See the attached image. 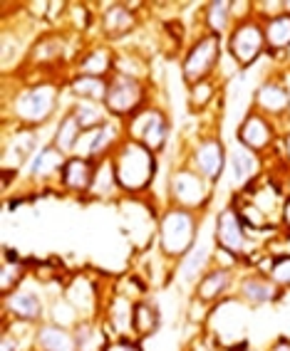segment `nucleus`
I'll use <instances>...</instances> for the list:
<instances>
[{
	"instance_id": "nucleus-40",
	"label": "nucleus",
	"mask_w": 290,
	"mask_h": 351,
	"mask_svg": "<svg viewBox=\"0 0 290 351\" xmlns=\"http://www.w3.org/2000/svg\"><path fill=\"white\" fill-rule=\"evenodd\" d=\"M283 13H285V0H253V15L260 23H268V20L278 18V15Z\"/></svg>"
},
{
	"instance_id": "nucleus-39",
	"label": "nucleus",
	"mask_w": 290,
	"mask_h": 351,
	"mask_svg": "<svg viewBox=\"0 0 290 351\" xmlns=\"http://www.w3.org/2000/svg\"><path fill=\"white\" fill-rule=\"evenodd\" d=\"M47 322L65 326V329H75V326L82 322V317L77 314V309L72 307L65 297H55V300H50V304H47Z\"/></svg>"
},
{
	"instance_id": "nucleus-13",
	"label": "nucleus",
	"mask_w": 290,
	"mask_h": 351,
	"mask_svg": "<svg viewBox=\"0 0 290 351\" xmlns=\"http://www.w3.org/2000/svg\"><path fill=\"white\" fill-rule=\"evenodd\" d=\"M30 282L32 277H27L25 285L3 297V319L25 322V324H43L47 319V302Z\"/></svg>"
},
{
	"instance_id": "nucleus-26",
	"label": "nucleus",
	"mask_w": 290,
	"mask_h": 351,
	"mask_svg": "<svg viewBox=\"0 0 290 351\" xmlns=\"http://www.w3.org/2000/svg\"><path fill=\"white\" fill-rule=\"evenodd\" d=\"M32 351H77L75 332L45 319L43 324L35 326Z\"/></svg>"
},
{
	"instance_id": "nucleus-12",
	"label": "nucleus",
	"mask_w": 290,
	"mask_h": 351,
	"mask_svg": "<svg viewBox=\"0 0 290 351\" xmlns=\"http://www.w3.org/2000/svg\"><path fill=\"white\" fill-rule=\"evenodd\" d=\"M251 109L260 112L263 117L276 121L283 132H288V114H290V87L285 77H265L256 92H253Z\"/></svg>"
},
{
	"instance_id": "nucleus-8",
	"label": "nucleus",
	"mask_w": 290,
	"mask_h": 351,
	"mask_svg": "<svg viewBox=\"0 0 290 351\" xmlns=\"http://www.w3.org/2000/svg\"><path fill=\"white\" fill-rule=\"evenodd\" d=\"M228 60L238 69H248L265 55V30L258 18L241 20L226 35Z\"/></svg>"
},
{
	"instance_id": "nucleus-46",
	"label": "nucleus",
	"mask_w": 290,
	"mask_h": 351,
	"mask_svg": "<svg viewBox=\"0 0 290 351\" xmlns=\"http://www.w3.org/2000/svg\"><path fill=\"white\" fill-rule=\"evenodd\" d=\"M268 351H290V339L288 337H278L273 339V344Z\"/></svg>"
},
{
	"instance_id": "nucleus-23",
	"label": "nucleus",
	"mask_w": 290,
	"mask_h": 351,
	"mask_svg": "<svg viewBox=\"0 0 290 351\" xmlns=\"http://www.w3.org/2000/svg\"><path fill=\"white\" fill-rule=\"evenodd\" d=\"M132 312H134V300L132 297L114 292L104 302V329L109 332V339H134L132 334Z\"/></svg>"
},
{
	"instance_id": "nucleus-32",
	"label": "nucleus",
	"mask_w": 290,
	"mask_h": 351,
	"mask_svg": "<svg viewBox=\"0 0 290 351\" xmlns=\"http://www.w3.org/2000/svg\"><path fill=\"white\" fill-rule=\"evenodd\" d=\"M120 183H117V176H114V163L112 156L97 161L95 171V181H92V191H89V198H97V201H112V198H120Z\"/></svg>"
},
{
	"instance_id": "nucleus-36",
	"label": "nucleus",
	"mask_w": 290,
	"mask_h": 351,
	"mask_svg": "<svg viewBox=\"0 0 290 351\" xmlns=\"http://www.w3.org/2000/svg\"><path fill=\"white\" fill-rule=\"evenodd\" d=\"M256 270L265 272L280 289H290V255L283 252H263Z\"/></svg>"
},
{
	"instance_id": "nucleus-30",
	"label": "nucleus",
	"mask_w": 290,
	"mask_h": 351,
	"mask_svg": "<svg viewBox=\"0 0 290 351\" xmlns=\"http://www.w3.org/2000/svg\"><path fill=\"white\" fill-rule=\"evenodd\" d=\"M72 117L77 119L80 129L82 132H92V129H100V126L107 124L112 117H109L107 107L102 104V101H85V99H77V101H69V109H67Z\"/></svg>"
},
{
	"instance_id": "nucleus-6",
	"label": "nucleus",
	"mask_w": 290,
	"mask_h": 351,
	"mask_svg": "<svg viewBox=\"0 0 290 351\" xmlns=\"http://www.w3.org/2000/svg\"><path fill=\"white\" fill-rule=\"evenodd\" d=\"M214 245H219V247H223V250H231L234 255L243 257V265H246L251 257L268 250L260 240H253L251 235H248L246 226H243V220H241L234 203L223 206L221 210H219V215H216Z\"/></svg>"
},
{
	"instance_id": "nucleus-17",
	"label": "nucleus",
	"mask_w": 290,
	"mask_h": 351,
	"mask_svg": "<svg viewBox=\"0 0 290 351\" xmlns=\"http://www.w3.org/2000/svg\"><path fill=\"white\" fill-rule=\"evenodd\" d=\"M226 171L231 176V189H234V193H238V191H246L248 186L263 178L268 171V161H265V156L248 151L246 146L234 144L228 149Z\"/></svg>"
},
{
	"instance_id": "nucleus-24",
	"label": "nucleus",
	"mask_w": 290,
	"mask_h": 351,
	"mask_svg": "<svg viewBox=\"0 0 290 351\" xmlns=\"http://www.w3.org/2000/svg\"><path fill=\"white\" fill-rule=\"evenodd\" d=\"M117 50L107 43H95L85 47L72 64V75H92V77H112Z\"/></svg>"
},
{
	"instance_id": "nucleus-25",
	"label": "nucleus",
	"mask_w": 290,
	"mask_h": 351,
	"mask_svg": "<svg viewBox=\"0 0 290 351\" xmlns=\"http://www.w3.org/2000/svg\"><path fill=\"white\" fill-rule=\"evenodd\" d=\"M211 255H214V247L199 240L191 247L189 255H183L177 263V282L181 287H196V282L203 277V272L211 267Z\"/></svg>"
},
{
	"instance_id": "nucleus-45",
	"label": "nucleus",
	"mask_w": 290,
	"mask_h": 351,
	"mask_svg": "<svg viewBox=\"0 0 290 351\" xmlns=\"http://www.w3.org/2000/svg\"><path fill=\"white\" fill-rule=\"evenodd\" d=\"M280 228L285 232H290V195H285L283 210H280Z\"/></svg>"
},
{
	"instance_id": "nucleus-48",
	"label": "nucleus",
	"mask_w": 290,
	"mask_h": 351,
	"mask_svg": "<svg viewBox=\"0 0 290 351\" xmlns=\"http://www.w3.org/2000/svg\"><path fill=\"white\" fill-rule=\"evenodd\" d=\"M226 351H263V349H253L248 341H243V344H238V346H234V349H226Z\"/></svg>"
},
{
	"instance_id": "nucleus-43",
	"label": "nucleus",
	"mask_w": 290,
	"mask_h": 351,
	"mask_svg": "<svg viewBox=\"0 0 290 351\" xmlns=\"http://www.w3.org/2000/svg\"><path fill=\"white\" fill-rule=\"evenodd\" d=\"M102 351H142L137 344V339H112Z\"/></svg>"
},
{
	"instance_id": "nucleus-44",
	"label": "nucleus",
	"mask_w": 290,
	"mask_h": 351,
	"mask_svg": "<svg viewBox=\"0 0 290 351\" xmlns=\"http://www.w3.org/2000/svg\"><path fill=\"white\" fill-rule=\"evenodd\" d=\"M0 351H30V349L23 346V341L15 339L13 334L3 332V337H0Z\"/></svg>"
},
{
	"instance_id": "nucleus-15",
	"label": "nucleus",
	"mask_w": 290,
	"mask_h": 351,
	"mask_svg": "<svg viewBox=\"0 0 290 351\" xmlns=\"http://www.w3.org/2000/svg\"><path fill=\"white\" fill-rule=\"evenodd\" d=\"M63 297L77 309V314L82 319H100L102 317L104 297H102L97 280L87 272H77V275L67 277V282L63 287Z\"/></svg>"
},
{
	"instance_id": "nucleus-9",
	"label": "nucleus",
	"mask_w": 290,
	"mask_h": 351,
	"mask_svg": "<svg viewBox=\"0 0 290 351\" xmlns=\"http://www.w3.org/2000/svg\"><path fill=\"white\" fill-rule=\"evenodd\" d=\"M126 138L144 144L152 154H161L169 144L171 136V121L166 112L157 104H149L142 112H137L132 119L124 121Z\"/></svg>"
},
{
	"instance_id": "nucleus-22",
	"label": "nucleus",
	"mask_w": 290,
	"mask_h": 351,
	"mask_svg": "<svg viewBox=\"0 0 290 351\" xmlns=\"http://www.w3.org/2000/svg\"><path fill=\"white\" fill-rule=\"evenodd\" d=\"M236 289V272L231 270H223V267H216L211 265L203 277L196 282L194 287V300L203 302L206 307H216V304H221L223 300H228V292Z\"/></svg>"
},
{
	"instance_id": "nucleus-4",
	"label": "nucleus",
	"mask_w": 290,
	"mask_h": 351,
	"mask_svg": "<svg viewBox=\"0 0 290 351\" xmlns=\"http://www.w3.org/2000/svg\"><path fill=\"white\" fill-rule=\"evenodd\" d=\"M166 203L186 208L194 213H203L214 201V183H208L201 173H196L189 163L171 169L166 178Z\"/></svg>"
},
{
	"instance_id": "nucleus-2",
	"label": "nucleus",
	"mask_w": 290,
	"mask_h": 351,
	"mask_svg": "<svg viewBox=\"0 0 290 351\" xmlns=\"http://www.w3.org/2000/svg\"><path fill=\"white\" fill-rule=\"evenodd\" d=\"M201 218L194 210L166 203L157 215V247L166 263L177 265L199 243Z\"/></svg>"
},
{
	"instance_id": "nucleus-28",
	"label": "nucleus",
	"mask_w": 290,
	"mask_h": 351,
	"mask_svg": "<svg viewBox=\"0 0 290 351\" xmlns=\"http://www.w3.org/2000/svg\"><path fill=\"white\" fill-rule=\"evenodd\" d=\"M161 326V309L159 304H154L149 297H142V300L134 302V312H132V334L134 339H149L159 332Z\"/></svg>"
},
{
	"instance_id": "nucleus-19",
	"label": "nucleus",
	"mask_w": 290,
	"mask_h": 351,
	"mask_svg": "<svg viewBox=\"0 0 290 351\" xmlns=\"http://www.w3.org/2000/svg\"><path fill=\"white\" fill-rule=\"evenodd\" d=\"M234 292H236L234 295L236 300H238L241 304H246L248 309L268 307V304L278 302L280 295H283V289L278 287L265 272H258V270H248L236 277Z\"/></svg>"
},
{
	"instance_id": "nucleus-20",
	"label": "nucleus",
	"mask_w": 290,
	"mask_h": 351,
	"mask_svg": "<svg viewBox=\"0 0 290 351\" xmlns=\"http://www.w3.org/2000/svg\"><path fill=\"white\" fill-rule=\"evenodd\" d=\"M67 158L69 156H65L55 144L47 141V144H43L38 151H35L32 161L27 163V181H30L32 186H38V189H43V186H47V183H55L57 186L60 173H63V166Z\"/></svg>"
},
{
	"instance_id": "nucleus-10",
	"label": "nucleus",
	"mask_w": 290,
	"mask_h": 351,
	"mask_svg": "<svg viewBox=\"0 0 290 351\" xmlns=\"http://www.w3.org/2000/svg\"><path fill=\"white\" fill-rule=\"evenodd\" d=\"M280 136H283V129L256 109H248L246 117L241 119L238 129H236V144L246 146L248 151L258 154V156H268L271 151H276Z\"/></svg>"
},
{
	"instance_id": "nucleus-5",
	"label": "nucleus",
	"mask_w": 290,
	"mask_h": 351,
	"mask_svg": "<svg viewBox=\"0 0 290 351\" xmlns=\"http://www.w3.org/2000/svg\"><path fill=\"white\" fill-rule=\"evenodd\" d=\"M221 50H223V38L211 35V32H201L196 40H191L186 52L181 55V80L186 87L203 82L208 77L219 75L221 67Z\"/></svg>"
},
{
	"instance_id": "nucleus-38",
	"label": "nucleus",
	"mask_w": 290,
	"mask_h": 351,
	"mask_svg": "<svg viewBox=\"0 0 290 351\" xmlns=\"http://www.w3.org/2000/svg\"><path fill=\"white\" fill-rule=\"evenodd\" d=\"M114 72L117 75L134 77V80H146L149 77V62L137 52H120L117 50V60H114Z\"/></svg>"
},
{
	"instance_id": "nucleus-14",
	"label": "nucleus",
	"mask_w": 290,
	"mask_h": 351,
	"mask_svg": "<svg viewBox=\"0 0 290 351\" xmlns=\"http://www.w3.org/2000/svg\"><path fill=\"white\" fill-rule=\"evenodd\" d=\"M3 132H5V136H3V156H0L3 171L20 173V169L25 163H30L32 156H35V151H38L40 129L3 124Z\"/></svg>"
},
{
	"instance_id": "nucleus-35",
	"label": "nucleus",
	"mask_w": 290,
	"mask_h": 351,
	"mask_svg": "<svg viewBox=\"0 0 290 351\" xmlns=\"http://www.w3.org/2000/svg\"><path fill=\"white\" fill-rule=\"evenodd\" d=\"M80 136H82V129H80L77 119L69 112H65L63 117L57 119V126H55V132H52L50 144H55L65 156H72L77 144H80Z\"/></svg>"
},
{
	"instance_id": "nucleus-21",
	"label": "nucleus",
	"mask_w": 290,
	"mask_h": 351,
	"mask_svg": "<svg viewBox=\"0 0 290 351\" xmlns=\"http://www.w3.org/2000/svg\"><path fill=\"white\" fill-rule=\"evenodd\" d=\"M95 171H97V161H89V158L82 156H69L63 166L57 189L67 195H75V198H89L92 181H95Z\"/></svg>"
},
{
	"instance_id": "nucleus-29",
	"label": "nucleus",
	"mask_w": 290,
	"mask_h": 351,
	"mask_svg": "<svg viewBox=\"0 0 290 351\" xmlns=\"http://www.w3.org/2000/svg\"><path fill=\"white\" fill-rule=\"evenodd\" d=\"M201 23L203 32L226 38L234 27V13H231V0H211L201 5Z\"/></svg>"
},
{
	"instance_id": "nucleus-37",
	"label": "nucleus",
	"mask_w": 290,
	"mask_h": 351,
	"mask_svg": "<svg viewBox=\"0 0 290 351\" xmlns=\"http://www.w3.org/2000/svg\"><path fill=\"white\" fill-rule=\"evenodd\" d=\"M65 23H67L72 35H85V32L97 25V15L92 13V8L87 3H69Z\"/></svg>"
},
{
	"instance_id": "nucleus-42",
	"label": "nucleus",
	"mask_w": 290,
	"mask_h": 351,
	"mask_svg": "<svg viewBox=\"0 0 290 351\" xmlns=\"http://www.w3.org/2000/svg\"><path fill=\"white\" fill-rule=\"evenodd\" d=\"M276 151H278V161L283 163L285 169H290V129L288 132H283V136H280V141H278V146H276Z\"/></svg>"
},
{
	"instance_id": "nucleus-33",
	"label": "nucleus",
	"mask_w": 290,
	"mask_h": 351,
	"mask_svg": "<svg viewBox=\"0 0 290 351\" xmlns=\"http://www.w3.org/2000/svg\"><path fill=\"white\" fill-rule=\"evenodd\" d=\"M27 277H30L27 265L23 263L18 255H13L10 250H5L3 263H0V297L15 292L20 285H25Z\"/></svg>"
},
{
	"instance_id": "nucleus-41",
	"label": "nucleus",
	"mask_w": 290,
	"mask_h": 351,
	"mask_svg": "<svg viewBox=\"0 0 290 351\" xmlns=\"http://www.w3.org/2000/svg\"><path fill=\"white\" fill-rule=\"evenodd\" d=\"M211 265L216 267H223V270H231V272H238L243 267V257L234 255L231 250H223L219 245H214V255H211Z\"/></svg>"
},
{
	"instance_id": "nucleus-11",
	"label": "nucleus",
	"mask_w": 290,
	"mask_h": 351,
	"mask_svg": "<svg viewBox=\"0 0 290 351\" xmlns=\"http://www.w3.org/2000/svg\"><path fill=\"white\" fill-rule=\"evenodd\" d=\"M196 173H201L208 183H219L226 173V163H228V149L221 138L216 134H206V136L196 138L189 149V156L186 161Z\"/></svg>"
},
{
	"instance_id": "nucleus-47",
	"label": "nucleus",
	"mask_w": 290,
	"mask_h": 351,
	"mask_svg": "<svg viewBox=\"0 0 290 351\" xmlns=\"http://www.w3.org/2000/svg\"><path fill=\"white\" fill-rule=\"evenodd\" d=\"M278 181L283 183V191H285V195H290V169H285L280 176H276Z\"/></svg>"
},
{
	"instance_id": "nucleus-16",
	"label": "nucleus",
	"mask_w": 290,
	"mask_h": 351,
	"mask_svg": "<svg viewBox=\"0 0 290 351\" xmlns=\"http://www.w3.org/2000/svg\"><path fill=\"white\" fill-rule=\"evenodd\" d=\"M97 25L102 32V43H122L132 38L139 27V15L134 3H104L97 15Z\"/></svg>"
},
{
	"instance_id": "nucleus-34",
	"label": "nucleus",
	"mask_w": 290,
	"mask_h": 351,
	"mask_svg": "<svg viewBox=\"0 0 290 351\" xmlns=\"http://www.w3.org/2000/svg\"><path fill=\"white\" fill-rule=\"evenodd\" d=\"M265 30V55H283L290 52V13L263 23Z\"/></svg>"
},
{
	"instance_id": "nucleus-18",
	"label": "nucleus",
	"mask_w": 290,
	"mask_h": 351,
	"mask_svg": "<svg viewBox=\"0 0 290 351\" xmlns=\"http://www.w3.org/2000/svg\"><path fill=\"white\" fill-rule=\"evenodd\" d=\"M124 124L117 119H109L100 129H92V132H82L80 136V144H77L75 154L72 156H82L89 161H102V158H109L114 154V149L122 144L124 138Z\"/></svg>"
},
{
	"instance_id": "nucleus-31",
	"label": "nucleus",
	"mask_w": 290,
	"mask_h": 351,
	"mask_svg": "<svg viewBox=\"0 0 290 351\" xmlns=\"http://www.w3.org/2000/svg\"><path fill=\"white\" fill-rule=\"evenodd\" d=\"M221 92V77H208L203 82H196L191 87H186V104H189L191 114H203Z\"/></svg>"
},
{
	"instance_id": "nucleus-7",
	"label": "nucleus",
	"mask_w": 290,
	"mask_h": 351,
	"mask_svg": "<svg viewBox=\"0 0 290 351\" xmlns=\"http://www.w3.org/2000/svg\"><path fill=\"white\" fill-rule=\"evenodd\" d=\"M149 104L152 101H149V84H146V80H134V77L117 75V72L109 77L104 107H107L112 119L124 124L126 119H132L134 114L142 112Z\"/></svg>"
},
{
	"instance_id": "nucleus-3",
	"label": "nucleus",
	"mask_w": 290,
	"mask_h": 351,
	"mask_svg": "<svg viewBox=\"0 0 290 351\" xmlns=\"http://www.w3.org/2000/svg\"><path fill=\"white\" fill-rule=\"evenodd\" d=\"M112 163H114V176H117L122 195H132V198H139L142 193H146V191L152 189L159 171L157 154H152L144 144L132 141V138L126 136L114 149Z\"/></svg>"
},
{
	"instance_id": "nucleus-1",
	"label": "nucleus",
	"mask_w": 290,
	"mask_h": 351,
	"mask_svg": "<svg viewBox=\"0 0 290 351\" xmlns=\"http://www.w3.org/2000/svg\"><path fill=\"white\" fill-rule=\"evenodd\" d=\"M67 77H38L18 84L3 99V124L40 129L55 119L63 95H67Z\"/></svg>"
},
{
	"instance_id": "nucleus-27",
	"label": "nucleus",
	"mask_w": 290,
	"mask_h": 351,
	"mask_svg": "<svg viewBox=\"0 0 290 351\" xmlns=\"http://www.w3.org/2000/svg\"><path fill=\"white\" fill-rule=\"evenodd\" d=\"M67 97L69 101L85 99V101H102L107 99L109 77H92V75H69L67 77Z\"/></svg>"
}]
</instances>
